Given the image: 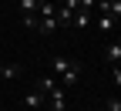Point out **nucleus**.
Returning <instances> with one entry per match:
<instances>
[{
  "instance_id": "obj_9",
  "label": "nucleus",
  "mask_w": 121,
  "mask_h": 111,
  "mask_svg": "<svg viewBox=\"0 0 121 111\" xmlns=\"http://www.w3.org/2000/svg\"><path fill=\"white\" fill-rule=\"evenodd\" d=\"M104 54H108V61H111V64H118V61H121V44H118V40H111Z\"/></svg>"
},
{
  "instance_id": "obj_2",
  "label": "nucleus",
  "mask_w": 121,
  "mask_h": 111,
  "mask_svg": "<svg viewBox=\"0 0 121 111\" xmlns=\"http://www.w3.org/2000/svg\"><path fill=\"white\" fill-rule=\"evenodd\" d=\"M94 10L98 13H104V17H121V0H98V4H94Z\"/></svg>"
},
{
  "instance_id": "obj_7",
  "label": "nucleus",
  "mask_w": 121,
  "mask_h": 111,
  "mask_svg": "<svg viewBox=\"0 0 121 111\" xmlns=\"http://www.w3.org/2000/svg\"><path fill=\"white\" fill-rule=\"evenodd\" d=\"M17 74H20V64H0V77H7V81H13Z\"/></svg>"
},
{
  "instance_id": "obj_1",
  "label": "nucleus",
  "mask_w": 121,
  "mask_h": 111,
  "mask_svg": "<svg viewBox=\"0 0 121 111\" xmlns=\"http://www.w3.org/2000/svg\"><path fill=\"white\" fill-rule=\"evenodd\" d=\"M54 77H60V84H78L81 81V61L71 57H54Z\"/></svg>"
},
{
  "instance_id": "obj_4",
  "label": "nucleus",
  "mask_w": 121,
  "mask_h": 111,
  "mask_svg": "<svg viewBox=\"0 0 121 111\" xmlns=\"http://www.w3.org/2000/svg\"><path fill=\"white\" fill-rule=\"evenodd\" d=\"M24 104H27V108H34V111H40L44 104H47V94H40V91L34 88V91H27V94H24Z\"/></svg>"
},
{
  "instance_id": "obj_6",
  "label": "nucleus",
  "mask_w": 121,
  "mask_h": 111,
  "mask_svg": "<svg viewBox=\"0 0 121 111\" xmlns=\"http://www.w3.org/2000/svg\"><path fill=\"white\" fill-rule=\"evenodd\" d=\"M54 88H57V77H54V74H51V77H40V81H37V91H40V94H47V91H54Z\"/></svg>"
},
{
  "instance_id": "obj_8",
  "label": "nucleus",
  "mask_w": 121,
  "mask_h": 111,
  "mask_svg": "<svg viewBox=\"0 0 121 111\" xmlns=\"http://www.w3.org/2000/svg\"><path fill=\"white\" fill-rule=\"evenodd\" d=\"M91 20H94V24H98L101 30H114V24H118L114 17H104V13H98V17H91Z\"/></svg>"
},
{
  "instance_id": "obj_11",
  "label": "nucleus",
  "mask_w": 121,
  "mask_h": 111,
  "mask_svg": "<svg viewBox=\"0 0 121 111\" xmlns=\"http://www.w3.org/2000/svg\"><path fill=\"white\" fill-rule=\"evenodd\" d=\"M108 111H121V101L118 98H108Z\"/></svg>"
},
{
  "instance_id": "obj_5",
  "label": "nucleus",
  "mask_w": 121,
  "mask_h": 111,
  "mask_svg": "<svg viewBox=\"0 0 121 111\" xmlns=\"http://www.w3.org/2000/svg\"><path fill=\"white\" fill-rule=\"evenodd\" d=\"M91 17H94V13H87V10H78L71 17V27H91Z\"/></svg>"
},
{
  "instance_id": "obj_10",
  "label": "nucleus",
  "mask_w": 121,
  "mask_h": 111,
  "mask_svg": "<svg viewBox=\"0 0 121 111\" xmlns=\"http://www.w3.org/2000/svg\"><path fill=\"white\" fill-rule=\"evenodd\" d=\"M37 4H40V0H20V10H24V17L37 13Z\"/></svg>"
},
{
  "instance_id": "obj_3",
  "label": "nucleus",
  "mask_w": 121,
  "mask_h": 111,
  "mask_svg": "<svg viewBox=\"0 0 121 111\" xmlns=\"http://www.w3.org/2000/svg\"><path fill=\"white\" fill-rule=\"evenodd\" d=\"M64 88H54V91H47V111H64Z\"/></svg>"
}]
</instances>
